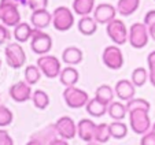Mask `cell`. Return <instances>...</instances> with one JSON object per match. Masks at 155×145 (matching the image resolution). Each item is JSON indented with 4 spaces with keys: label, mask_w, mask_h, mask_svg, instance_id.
Returning <instances> with one entry per match:
<instances>
[{
    "label": "cell",
    "mask_w": 155,
    "mask_h": 145,
    "mask_svg": "<svg viewBox=\"0 0 155 145\" xmlns=\"http://www.w3.org/2000/svg\"><path fill=\"white\" fill-rule=\"evenodd\" d=\"M126 108H128V114L132 112V111H135V110L150 111L151 104H150V102L148 100H146V99H141V97H133L132 100L126 102Z\"/></svg>",
    "instance_id": "obj_32"
},
{
    "label": "cell",
    "mask_w": 155,
    "mask_h": 145,
    "mask_svg": "<svg viewBox=\"0 0 155 145\" xmlns=\"http://www.w3.org/2000/svg\"><path fill=\"white\" fill-rule=\"evenodd\" d=\"M95 0H73V12L80 17L94 14Z\"/></svg>",
    "instance_id": "obj_21"
},
{
    "label": "cell",
    "mask_w": 155,
    "mask_h": 145,
    "mask_svg": "<svg viewBox=\"0 0 155 145\" xmlns=\"http://www.w3.org/2000/svg\"><path fill=\"white\" fill-rule=\"evenodd\" d=\"M62 96H63V100L66 103V105L70 108H74V110L85 107L88 104V102H89L88 93L82 89H78L77 86L64 88Z\"/></svg>",
    "instance_id": "obj_7"
},
{
    "label": "cell",
    "mask_w": 155,
    "mask_h": 145,
    "mask_svg": "<svg viewBox=\"0 0 155 145\" xmlns=\"http://www.w3.org/2000/svg\"><path fill=\"white\" fill-rule=\"evenodd\" d=\"M110 129H108V123H99L96 125V130H95V142L99 144H104L110 140Z\"/></svg>",
    "instance_id": "obj_31"
},
{
    "label": "cell",
    "mask_w": 155,
    "mask_h": 145,
    "mask_svg": "<svg viewBox=\"0 0 155 145\" xmlns=\"http://www.w3.org/2000/svg\"><path fill=\"white\" fill-rule=\"evenodd\" d=\"M47 145H69V142H68V140L61 138V137H56V138H54L51 142H48Z\"/></svg>",
    "instance_id": "obj_40"
},
{
    "label": "cell",
    "mask_w": 155,
    "mask_h": 145,
    "mask_svg": "<svg viewBox=\"0 0 155 145\" xmlns=\"http://www.w3.org/2000/svg\"><path fill=\"white\" fill-rule=\"evenodd\" d=\"M59 79H61V84L64 88L76 86V84L80 79V72L76 67L68 66V67H64V69H62L61 74H59Z\"/></svg>",
    "instance_id": "obj_18"
},
{
    "label": "cell",
    "mask_w": 155,
    "mask_h": 145,
    "mask_svg": "<svg viewBox=\"0 0 155 145\" xmlns=\"http://www.w3.org/2000/svg\"><path fill=\"white\" fill-rule=\"evenodd\" d=\"M107 114L113 121H122L128 115V108H126V104H124L122 102H115L114 100L111 104H108Z\"/></svg>",
    "instance_id": "obj_24"
},
{
    "label": "cell",
    "mask_w": 155,
    "mask_h": 145,
    "mask_svg": "<svg viewBox=\"0 0 155 145\" xmlns=\"http://www.w3.org/2000/svg\"><path fill=\"white\" fill-rule=\"evenodd\" d=\"M147 64H148V71H155V51H151L148 53Z\"/></svg>",
    "instance_id": "obj_39"
},
{
    "label": "cell",
    "mask_w": 155,
    "mask_h": 145,
    "mask_svg": "<svg viewBox=\"0 0 155 145\" xmlns=\"http://www.w3.org/2000/svg\"><path fill=\"white\" fill-rule=\"evenodd\" d=\"M77 27L78 32L84 36H92L97 30V22L95 21L94 17L87 15V17H81L80 21L77 22Z\"/></svg>",
    "instance_id": "obj_20"
},
{
    "label": "cell",
    "mask_w": 155,
    "mask_h": 145,
    "mask_svg": "<svg viewBox=\"0 0 155 145\" xmlns=\"http://www.w3.org/2000/svg\"><path fill=\"white\" fill-rule=\"evenodd\" d=\"M0 21L7 27H15L22 22L15 0H0Z\"/></svg>",
    "instance_id": "obj_1"
},
{
    "label": "cell",
    "mask_w": 155,
    "mask_h": 145,
    "mask_svg": "<svg viewBox=\"0 0 155 145\" xmlns=\"http://www.w3.org/2000/svg\"><path fill=\"white\" fill-rule=\"evenodd\" d=\"M148 40H150L148 27L143 22L132 23V26L129 27V36H128V43L132 45V48L141 50L148 44Z\"/></svg>",
    "instance_id": "obj_5"
},
{
    "label": "cell",
    "mask_w": 155,
    "mask_h": 145,
    "mask_svg": "<svg viewBox=\"0 0 155 145\" xmlns=\"http://www.w3.org/2000/svg\"><path fill=\"white\" fill-rule=\"evenodd\" d=\"M144 25H146L147 27L151 26V25H155V10H150L146 14V17H144Z\"/></svg>",
    "instance_id": "obj_38"
},
{
    "label": "cell",
    "mask_w": 155,
    "mask_h": 145,
    "mask_svg": "<svg viewBox=\"0 0 155 145\" xmlns=\"http://www.w3.org/2000/svg\"><path fill=\"white\" fill-rule=\"evenodd\" d=\"M55 127H56V133L61 138L64 140H73L77 136V125L74 122V119L70 116L64 115L61 116L55 122Z\"/></svg>",
    "instance_id": "obj_11"
},
{
    "label": "cell",
    "mask_w": 155,
    "mask_h": 145,
    "mask_svg": "<svg viewBox=\"0 0 155 145\" xmlns=\"http://www.w3.org/2000/svg\"><path fill=\"white\" fill-rule=\"evenodd\" d=\"M56 137H59V136H58V133H56V127H55V123H54V125H48L47 127H44L43 130H38L37 133L32 134L30 138L38 140L40 142L47 145L48 142H51L54 138H56Z\"/></svg>",
    "instance_id": "obj_25"
},
{
    "label": "cell",
    "mask_w": 155,
    "mask_h": 145,
    "mask_svg": "<svg viewBox=\"0 0 155 145\" xmlns=\"http://www.w3.org/2000/svg\"><path fill=\"white\" fill-rule=\"evenodd\" d=\"M95 97L106 105L111 104L115 97L114 88H111L110 85H106V84L100 85V86H97L96 90H95Z\"/></svg>",
    "instance_id": "obj_22"
},
{
    "label": "cell",
    "mask_w": 155,
    "mask_h": 145,
    "mask_svg": "<svg viewBox=\"0 0 155 145\" xmlns=\"http://www.w3.org/2000/svg\"><path fill=\"white\" fill-rule=\"evenodd\" d=\"M30 23L33 29L44 30L52 23V12H50L47 8L36 10L30 14Z\"/></svg>",
    "instance_id": "obj_14"
},
{
    "label": "cell",
    "mask_w": 155,
    "mask_h": 145,
    "mask_svg": "<svg viewBox=\"0 0 155 145\" xmlns=\"http://www.w3.org/2000/svg\"><path fill=\"white\" fill-rule=\"evenodd\" d=\"M107 107L108 105L103 104L96 97H94V99H89L88 104L85 105V110H87V112L91 116H94V118H100V116L107 114Z\"/></svg>",
    "instance_id": "obj_26"
},
{
    "label": "cell",
    "mask_w": 155,
    "mask_h": 145,
    "mask_svg": "<svg viewBox=\"0 0 155 145\" xmlns=\"http://www.w3.org/2000/svg\"><path fill=\"white\" fill-rule=\"evenodd\" d=\"M28 4H29L32 11H36V10L47 8L48 0H28Z\"/></svg>",
    "instance_id": "obj_35"
},
{
    "label": "cell",
    "mask_w": 155,
    "mask_h": 145,
    "mask_svg": "<svg viewBox=\"0 0 155 145\" xmlns=\"http://www.w3.org/2000/svg\"><path fill=\"white\" fill-rule=\"evenodd\" d=\"M151 130H154V131H155V122H154V125H152V127H151Z\"/></svg>",
    "instance_id": "obj_45"
},
{
    "label": "cell",
    "mask_w": 155,
    "mask_h": 145,
    "mask_svg": "<svg viewBox=\"0 0 155 145\" xmlns=\"http://www.w3.org/2000/svg\"><path fill=\"white\" fill-rule=\"evenodd\" d=\"M115 15H117V8L108 3H100L94 10V18L99 25H107L108 22L115 19Z\"/></svg>",
    "instance_id": "obj_13"
},
{
    "label": "cell",
    "mask_w": 155,
    "mask_h": 145,
    "mask_svg": "<svg viewBox=\"0 0 155 145\" xmlns=\"http://www.w3.org/2000/svg\"><path fill=\"white\" fill-rule=\"evenodd\" d=\"M24 76H25L24 81L28 82L30 86H33V85H36L38 81H40L43 72L40 71L37 64H29V66H26V69H25Z\"/></svg>",
    "instance_id": "obj_28"
},
{
    "label": "cell",
    "mask_w": 155,
    "mask_h": 145,
    "mask_svg": "<svg viewBox=\"0 0 155 145\" xmlns=\"http://www.w3.org/2000/svg\"><path fill=\"white\" fill-rule=\"evenodd\" d=\"M52 48V38L48 33H45L44 30L35 29L33 30L32 38H30V50L33 53L38 56L48 55V52Z\"/></svg>",
    "instance_id": "obj_4"
},
{
    "label": "cell",
    "mask_w": 155,
    "mask_h": 145,
    "mask_svg": "<svg viewBox=\"0 0 155 145\" xmlns=\"http://www.w3.org/2000/svg\"><path fill=\"white\" fill-rule=\"evenodd\" d=\"M74 25V12L66 6H59L52 12V26L58 32H68Z\"/></svg>",
    "instance_id": "obj_2"
},
{
    "label": "cell",
    "mask_w": 155,
    "mask_h": 145,
    "mask_svg": "<svg viewBox=\"0 0 155 145\" xmlns=\"http://www.w3.org/2000/svg\"><path fill=\"white\" fill-rule=\"evenodd\" d=\"M130 81L136 88H140V86H143V85H146V82L148 81V70H146L144 67H137V69H135L132 71Z\"/></svg>",
    "instance_id": "obj_30"
},
{
    "label": "cell",
    "mask_w": 155,
    "mask_h": 145,
    "mask_svg": "<svg viewBox=\"0 0 155 145\" xmlns=\"http://www.w3.org/2000/svg\"><path fill=\"white\" fill-rule=\"evenodd\" d=\"M148 81L155 88V71H148Z\"/></svg>",
    "instance_id": "obj_41"
},
{
    "label": "cell",
    "mask_w": 155,
    "mask_h": 145,
    "mask_svg": "<svg viewBox=\"0 0 155 145\" xmlns=\"http://www.w3.org/2000/svg\"><path fill=\"white\" fill-rule=\"evenodd\" d=\"M106 33L115 45H124L125 43H128L129 29L126 27L124 21L118 19V18H115L114 21L106 25Z\"/></svg>",
    "instance_id": "obj_6"
},
{
    "label": "cell",
    "mask_w": 155,
    "mask_h": 145,
    "mask_svg": "<svg viewBox=\"0 0 155 145\" xmlns=\"http://www.w3.org/2000/svg\"><path fill=\"white\" fill-rule=\"evenodd\" d=\"M140 145H155V131L150 130L144 136H141Z\"/></svg>",
    "instance_id": "obj_36"
},
{
    "label": "cell",
    "mask_w": 155,
    "mask_h": 145,
    "mask_svg": "<svg viewBox=\"0 0 155 145\" xmlns=\"http://www.w3.org/2000/svg\"><path fill=\"white\" fill-rule=\"evenodd\" d=\"M85 145H102V144H99V142H95V141H92V142H87Z\"/></svg>",
    "instance_id": "obj_44"
},
{
    "label": "cell",
    "mask_w": 155,
    "mask_h": 145,
    "mask_svg": "<svg viewBox=\"0 0 155 145\" xmlns=\"http://www.w3.org/2000/svg\"><path fill=\"white\" fill-rule=\"evenodd\" d=\"M0 69H2V60H0Z\"/></svg>",
    "instance_id": "obj_46"
},
{
    "label": "cell",
    "mask_w": 155,
    "mask_h": 145,
    "mask_svg": "<svg viewBox=\"0 0 155 145\" xmlns=\"http://www.w3.org/2000/svg\"><path fill=\"white\" fill-rule=\"evenodd\" d=\"M140 7V0H118L117 3V12L122 17H129L135 14L137 8Z\"/></svg>",
    "instance_id": "obj_23"
},
{
    "label": "cell",
    "mask_w": 155,
    "mask_h": 145,
    "mask_svg": "<svg viewBox=\"0 0 155 145\" xmlns=\"http://www.w3.org/2000/svg\"><path fill=\"white\" fill-rule=\"evenodd\" d=\"M114 92L121 102H129L135 97L136 86L132 84L130 79H120L114 86Z\"/></svg>",
    "instance_id": "obj_16"
},
{
    "label": "cell",
    "mask_w": 155,
    "mask_h": 145,
    "mask_svg": "<svg viewBox=\"0 0 155 145\" xmlns=\"http://www.w3.org/2000/svg\"><path fill=\"white\" fill-rule=\"evenodd\" d=\"M108 129H110V136L115 140H122L128 136V125L122 121H114L108 123Z\"/></svg>",
    "instance_id": "obj_27"
},
{
    "label": "cell",
    "mask_w": 155,
    "mask_h": 145,
    "mask_svg": "<svg viewBox=\"0 0 155 145\" xmlns=\"http://www.w3.org/2000/svg\"><path fill=\"white\" fill-rule=\"evenodd\" d=\"M102 60L104 66L110 70H120L124 66V53L120 47L108 45L102 53Z\"/></svg>",
    "instance_id": "obj_10"
},
{
    "label": "cell",
    "mask_w": 155,
    "mask_h": 145,
    "mask_svg": "<svg viewBox=\"0 0 155 145\" xmlns=\"http://www.w3.org/2000/svg\"><path fill=\"white\" fill-rule=\"evenodd\" d=\"M40 69V71L43 72V76H45L47 78L54 79L56 77H59L62 71V64L56 56L52 55H44L40 56L37 59V63H36Z\"/></svg>",
    "instance_id": "obj_9"
},
{
    "label": "cell",
    "mask_w": 155,
    "mask_h": 145,
    "mask_svg": "<svg viewBox=\"0 0 155 145\" xmlns=\"http://www.w3.org/2000/svg\"><path fill=\"white\" fill-rule=\"evenodd\" d=\"M82 58H84V53L78 47H68L62 52V60L68 66H77L82 62Z\"/></svg>",
    "instance_id": "obj_17"
},
{
    "label": "cell",
    "mask_w": 155,
    "mask_h": 145,
    "mask_svg": "<svg viewBox=\"0 0 155 145\" xmlns=\"http://www.w3.org/2000/svg\"><path fill=\"white\" fill-rule=\"evenodd\" d=\"M129 123H130L133 133L139 134V136H144L152 127L148 111L146 110H135L129 112Z\"/></svg>",
    "instance_id": "obj_3"
},
{
    "label": "cell",
    "mask_w": 155,
    "mask_h": 145,
    "mask_svg": "<svg viewBox=\"0 0 155 145\" xmlns=\"http://www.w3.org/2000/svg\"><path fill=\"white\" fill-rule=\"evenodd\" d=\"M148 34H150V38H152L155 41V25L148 26Z\"/></svg>",
    "instance_id": "obj_42"
},
{
    "label": "cell",
    "mask_w": 155,
    "mask_h": 145,
    "mask_svg": "<svg viewBox=\"0 0 155 145\" xmlns=\"http://www.w3.org/2000/svg\"><path fill=\"white\" fill-rule=\"evenodd\" d=\"M32 102L37 110H45L50 105V96L47 92H44L41 89H37L33 92L32 95Z\"/></svg>",
    "instance_id": "obj_29"
},
{
    "label": "cell",
    "mask_w": 155,
    "mask_h": 145,
    "mask_svg": "<svg viewBox=\"0 0 155 145\" xmlns=\"http://www.w3.org/2000/svg\"><path fill=\"white\" fill-rule=\"evenodd\" d=\"M10 38H11V32L8 30V27L3 23H0V45L8 43Z\"/></svg>",
    "instance_id": "obj_34"
},
{
    "label": "cell",
    "mask_w": 155,
    "mask_h": 145,
    "mask_svg": "<svg viewBox=\"0 0 155 145\" xmlns=\"http://www.w3.org/2000/svg\"><path fill=\"white\" fill-rule=\"evenodd\" d=\"M0 145H14V140L4 129H0Z\"/></svg>",
    "instance_id": "obj_37"
},
{
    "label": "cell",
    "mask_w": 155,
    "mask_h": 145,
    "mask_svg": "<svg viewBox=\"0 0 155 145\" xmlns=\"http://www.w3.org/2000/svg\"><path fill=\"white\" fill-rule=\"evenodd\" d=\"M6 62L11 69H21L26 62V53L19 43H8L4 50Z\"/></svg>",
    "instance_id": "obj_8"
},
{
    "label": "cell",
    "mask_w": 155,
    "mask_h": 145,
    "mask_svg": "<svg viewBox=\"0 0 155 145\" xmlns=\"http://www.w3.org/2000/svg\"><path fill=\"white\" fill-rule=\"evenodd\" d=\"M10 97L14 100L15 103H25L28 100H32V86L25 81H18L12 84L8 89Z\"/></svg>",
    "instance_id": "obj_12"
},
{
    "label": "cell",
    "mask_w": 155,
    "mask_h": 145,
    "mask_svg": "<svg viewBox=\"0 0 155 145\" xmlns=\"http://www.w3.org/2000/svg\"><path fill=\"white\" fill-rule=\"evenodd\" d=\"M95 130H96V123L92 119L82 118L77 123V136L84 142H92L95 138Z\"/></svg>",
    "instance_id": "obj_15"
},
{
    "label": "cell",
    "mask_w": 155,
    "mask_h": 145,
    "mask_svg": "<svg viewBox=\"0 0 155 145\" xmlns=\"http://www.w3.org/2000/svg\"><path fill=\"white\" fill-rule=\"evenodd\" d=\"M12 119H14V115H12L11 110L8 107H6V105L0 104V129L11 125Z\"/></svg>",
    "instance_id": "obj_33"
},
{
    "label": "cell",
    "mask_w": 155,
    "mask_h": 145,
    "mask_svg": "<svg viewBox=\"0 0 155 145\" xmlns=\"http://www.w3.org/2000/svg\"><path fill=\"white\" fill-rule=\"evenodd\" d=\"M33 27L30 23H26V22H21L19 25L14 27V32H12V36L14 38L17 40V43L19 44H24V43H28L30 41L32 38V34H33Z\"/></svg>",
    "instance_id": "obj_19"
},
{
    "label": "cell",
    "mask_w": 155,
    "mask_h": 145,
    "mask_svg": "<svg viewBox=\"0 0 155 145\" xmlns=\"http://www.w3.org/2000/svg\"><path fill=\"white\" fill-rule=\"evenodd\" d=\"M25 145H45V144H43V142H40L38 140H35V138H30L29 141L26 142Z\"/></svg>",
    "instance_id": "obj_43"
}]
</instances>
